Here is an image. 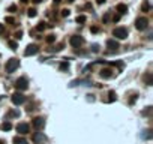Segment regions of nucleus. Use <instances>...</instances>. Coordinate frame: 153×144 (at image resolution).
<instances>
[{
	"label": "nucleus",
	"instance_id": "34",
	"mask_svg": "<svg viewBox=\"0 0 153 144\" xmlns=\"http://www.w3.org/2000/svg\"><path fill=\"white\" fill-rule=\"evenodd\" d=\"M0 33H3V24L0 23Z\"/></svg>",
	"mask_w": 153,
	"mask_h": 144
},
{
	"label": "nucleus",
	"instance_id": "23",
	"mask_svg": "<svg viewBox=\"0 0 153 144\" xmlns=\"http://www.w3.org/2000/svg\"><path fill=\"white\" fill-rule=\"evenodd\" d=\"M149 9H150V3H149V2H146V3L143 5V11L146 12V11H149Z\"/></svg>",
	"mask_w": 153,
	"mask_h": 144
},
{
	"label": "nucleus",
	"instance_id": "22",
	"mask_svg": "<svg viewBox=\"0 0 153 144\" xmlns=\"http://www.w3.org/2000/svg\"><path fill=\"white\" fill-rule=\"evenodd\" d=\"M47 42H48V44H53V42H56V36H54V35H50V36L47 38Z\"/></svg>",
	"mask_w": 153,
	"mask_h": 144
},
{
	"label": "nucleus",
	"instance_id": "25",
	"mask_svg": "<svg viewBox=\"0 0 153 144\" xmlns=\"http://www.w3.org/2000/svg\"><path fill=\"white\" fill-rule=\"evenodd\" d=\"M5 21H6V23H9V24H12V23H15V20H14L12 17H6V18H5Z\"/></svg>",
	"mask_w": 153,
	"mask_h": 144
},
{
	"label": "nucleus",
	"instance_id": "12",
	"mask_svg": "<svg viewBox=\"0 0 153 144\" xmlns=\"http://www.w3.org/2000/svg\"><path fill=\"white\" fill-rule=\"evenodd\" d=\"M117 11H119V14H120V15H123V14H126V12H128V6H126V5H123V3H119V5H117Z\"/></svg>",
	"mask_w": 153,
	"mask_h": 144
},
{
	"label": "nucleus",
	"instance_id": "11",
	"mask_svg": "<svg viewBox=\"0 0 153 144\" xmlns=\"http://www.w3.org/2000/svg\"><path fill=\"white\" fill-rule=\"evenodd\" d=\"M107 45H108V48H110V50H113V51H116V50L120 47V45H119V42H117V41H114V39H110V41L107 42Z\"/></svg>",
	"mask_w": 153,
	"mask_h": 144
},
{
	"label": "nucleus",
	"instance_id": "4",
	"mask_svg": "<svg viewBox=\"0 0 153 144\" xmlns=\"http://www.w3.org/2000/svg\"><path fill=\"white\" fill-rule=\"evenodd\" d=\"M147 26H149V20H147L146 17H140V18H137V21H135V27H137L138 30H146Z\"/></svg>",
	"mask_w": 153,
	"mask_h": 144
},
{
	"label": "nucleus",
	"instance_id": "14",
	"mask_svg": "<svg viewBox=\"0 0 153 144\" xmlns=\"http://www.w3.org/2000/svg\"><path fill=\"white\" fill-rule=\"evenodd\" d=\"M14 143L15 144H27V140L26 138H21V137H15L14 138Z\"/></svg>",
	"mask_w": 153,
	"mask_h": 144
},
{
	"label": "nucleus",
	"instance_id": "32",
	"mask_svg": "<svg viewBox=\"0 0 153 144\" xmlns=\"http://www.w3.org/2000/svg\"><path fill=\"white\" fill-rule=\"evenodd\" d=\"M108 20H110V15H108V14H107V15H105V17H104V23H108Z\"/></svg>",
	"mask_w": 153,
	"mask_h": 144
},
{
	"label": "nucleus",
	"instance_id": "29",
	"mask_svg": "<svg viewBox=\"0 0 153 144\" xmlns=\"http://www.w3.org/2000/svg\"><path fill=\"white\" fill-rule=\"evenodd\" d=\"M92 51H93V53H98V51H99V45H96V44H95V45L92 47Z\"/></svg>",
	"mask_w": 153,
	"mask_h": 144
},
{
	"label": "nucleus",
	"instance_id": "9",
	"mask_svg": "<svg viewBox=\"0 0 153 144\" xmlns=\"http://www.w3.org/2000/svg\"><path fill=\"white\" fill-rule=\"evenodd\" d=\"M29 131H30V126H29L27 123H18V125H17V132H18V134L26 135Z\"/></svg>",
	"mask_w": 153,
	"mask_h": 144
},
{
	"label": "nucleus",
	"instance_id": "27",
	"mask_svg": "<svg viewBox=\"0 0 153 144\" xmlns=\"http://www.w3.org/2000/svg\"><path fill=\"white\" fill-rule=\"evenodd\" d=\"M15 38H17V39H21V38H23V32H21V30H18V32L15 33Z\"/></svg>",
	"mask_w": 153,
	"mask_h": 144
},
{
	"label": "nucleus",
	"instance_id": "18",
	"mask_svg": "<svg viewBox=\"0 0 153 144\" xmlns=\"http://www.w3.org/2000/svg\"><path fill=\"white\" fill-rule=\"evenodd\" d=\"M8 45L11 47V50H17V48H18V44H17L15 41H9V42H8Z\"/></svg>",
	"mask_w": 153,
	"mask_h": 144
},
{
	"label": "nucleus",
	"instance_id": "38",
	"mask_svg": "<svg viewBox=\"0 0 153 144\" xmlns=\"http://www.w3.org/2000/svg\"><path fill=\"white\" fill-rule=\"evenodd\" d=\"M66 2H68V3H72V2H74V0H66Z\"/></svg>",
	"mask_w": 153,
	"mask_h": 144
},
{
	"label": "nucleus",
	"instance_id": "31",
	"mask_svg": "<svg viewBox=\"0 0 153 144\" xmlns=\"http://www.w3.org/2000/svg\"><path fill=\"white\" fill-rule=\"evenodd\" d=\"M119 20H120V15H114V17H113V21H114V23H119Z\"/></svg>",
	"mask_w": 153,
	"mask_h": 144
},
{
	"label": "nucleus",
	"instance_id": "16",
	"mask_svg": "<svg viewBox=\"0 0 153 144\" xmlns=\"http://www.w3.org/2000/svg\"><path fill=\"white\" fill-rule=\"evenodd\" d=\"M75 21H77L78 24H84V23L87 21V18H86L84 15H80V17H77V20H75Z\"/></svg>",
	"mask_w": 153,
	"mask_h": 144
},
{
	"label": "nucleus",
	"instance_id": "33",
	"mask_svg": "<svg viewBox=\"0 0 153 144\" xmlns=\"http://www.w3.org/2000/svg\"><path fill=\"white\" fill-rule=\"evenodd\" d=\"M96 3H98V5H104V3H105V0H96Z\"/></svg>",
	"mask_w": 153,
	"mask_h": 144
},
{
	"label": "nucleus",
	"instance_id": "20",
	"mask_svg": "<svg viewBox=\"0 0 153 144\" xmlns=\"http://www.w3.org/2000/svg\"><path fill=\"white\" fill-rule=\"evenodd\" d=\"M60 69H62V71H68V69H69V63H68V62L60 63Z\"/></svg>",
	"mask_w": 153,
	"mask_h": 144
},
{
	"label": "nucleus",
	"instance_id": "21",
	"mask_svg": "<svg viewBox=\"0 0 153 144\" xmlns=\"http://www.w3.org/2000/svg\"><path fill=\"white\" fill-rule=\"evenodd\" d=\"M45 27H47V24H45V23H44V21H42V23H39V24H38V30H39V32H42V30H45Z\"/></svg>",
	"mask_w": 153,
	"mask_h": 144
},
{
	"label": "nucleus",
	"instance_id": "10",
	"mask_svg": "<svg viewBox=\"0 0 153 144\" xmlns=\"http://www.w3.org/2000/svg\"><path fill=\"white\" fill-rule=\"evenodd\" d=\"M33 126L39 131V129H42L44 126H45V120H44V117H35L33 119Z\"/></svg>",
	"mask_w": 153,
	"mask_h": 144
},
{
	"label": "nucleus",
	"instance_id": "35",
	"mask_svg": "<svg viewBox=\"0 0 153 144\" xmlns=\"http://www.w3.org/2000/svg\"><path fill=\"white\" fill-rule=\"evenodd\" d=\"M33 2H35V3H41L42 0H33Z\"/></svg>",
	"mask_w": 153,
	"mask_h": 144
},
{
	"label": "nucleus",
	"instance_id": "7",
	"mask_svg": "<svg viewBox=\"0 0 153 144\" xmlns=\"http://www.w3.org/2000/svg\"><path fill=\"white\" fill-rule=\"evenodd\" d=\"M83 44H84V38H83V36L75 35V36L71 38V45H72L74 48H78V47H81Z\"/></svg>",
	"mask_w": 153,
	"mask_h": 144
},
{
	"label": "nucleus",
	"instance_id": "8",
	"mask_svg": "<svg viewBox=\"0 0 153 144\" xmlns=\"http://www.w3.org/2000/svg\"><path fill=\"white\" fill-rule=\"evenodd\" d=\"M33 143L35 144H45L47 143V135L44 132H36L33 135Z\"/></svg>",
	"mask_w": 153,
	"mask_h": 144
},
{
	"label": "nucleus",
	"instance_id": "13",
	"mask_svg": "<svg viewBox=\"0 0 153 144\" xmlns=\"http://www.w3.org/2000/svg\"><path fill=\"white\" fill-rule=\"evenodd\" d=\"M99 75H101L102 78H105V80H107V78H111V71H110V69H102V71L99 72Z\"/></svg>",
	"mask_w": 153,
	"mask_h": 144
},
{
	"label": "nucleus",
	"instance_id": "17",
	"mask_svg": "<svg viewBox=\"0 0 153 144\" xmlns=\"http://www.w3.org/2000/svg\"><path fill=\"white\" fill-rule=\"evenodd\" d=\"M27 15H29L30 18H33V17H36V9H35V8H32V9H29V11H27Z\"/></svg>",
	"mask_w": 153,
	"mask_h": 144
},
{
	"label": "nucleus",
	"instance_id": "6",
	"mask_svg": "<svg viewBox=\"0 0 153 144\" xmlns=\"http://www.w3.org/2000/svg\"><path fill=\"white\" fill-rule=\"evenodd\" d=\"M11 99H12V104L14 105H23L26 102V98H24L23 93H14Z\"/></svg>",
	"mask_w": 153,
	"mask_h": 144
},
{
	"label": "nucleus",
	"instance_id": "19",
	"mask_svg": "<svg viewBox=\"0 0 153 144\" xmlns=\"http://www.w3.org/2000/svg\"><path fill=\"white\" fill-rule=\"evenodd\" d=\"M108 96H110V102H114L116 101V92H113V90H110V93H108Z\"/></svg>",
	"mask_w": 153,
	"mask_h": 144
},
{
	"label": "nucleus",
	"instance_id": "5",
	"mask_svg": "<svg viewBox=\"0 0 153 144\" xmlns=\"http://www.w3.org/2000/svg\"><path fill=\"white\" fill-rule=\"evenodd\" d=\"M38 53H39V45L30 44V45H27V48H26V51H24V56L29 57V56H35V54H38Z\"/></svg>",
	"mask_w": 153,
	"mask_h": 144
},
{
	"label": "nucleus",
	"instance_id": "1",
	"mask_svg": "<svg viewBox=\"0 0 153 144\" xmlns=\"http://www.w3.org/2000/svg\"><path fill=\"white\" fill-rule=\"evenodd\" d=\"M18 66H20V60L18 59H9L6 62V65H5V69H6L8 74H12V72H15V69Z\"/></svg>",
	"mask_w": 153,
	"mask_h": 144
},
{
	"label": "nucleus",
	"instance_id": "3",
	"mask_svg": "<svg viewBox=\"0 0 153 144\" xmlns=\"http://www.w3.org/2000/svg\"><path fill=\"white\" fill-rule=\"evenodd\" d=\"M27 87H29V80L26 78V77H20L17 81H15V89H18V90H27Z\"/></svg>",
	"mask_w": 153,
	"mask_h": 144
},
{
	"label": "nucleus",
	"instance_id": "15",
	"mask_svg": "<svg viewBox=\"0 0 153 144\" xmlns=\"http://www.w3.org/2000/svg\"><path fill=\"white\" fill-rule=\"evenodd\" d=\"M2 129H3V131H11V129H12V125H11V122H5V123L2 125Z\"/></svg>",
	"mask_w": 153,
	"mask_h": 144
},
{
	"label": "nucleus",
	"instance_id": "37",
	"mask_svg": "<svg viewBox=\"0 0 153 144\" xmlns=\"http://www.w3.org/2000/svg\"><path fill=\"white\" fill-rule=\"evenodd\" d=\"M54 3H60V0H54Z\"/></svg>",
	"mask_w": 153,
	"mask_h": 144
},
{
	"label": "nucleus",
	"instance_id": "26",
	"mask_svg": "<svg viewBox=\"0 0 153 144\" xmlns=\"http://www.w3.org/2000/svg\"><path fill=\"white\" fill-rule=\"evenodd\" d=\"M90 32H92V33H98V32H99V29H98L96 26H92V27H90Z\"/></svg>",
	"mask_w": 153,
	"mask_h": 144
},
{
	"label": "nucleus",
	"instance_id": "24",
	"mask_svg": "<svg viewBox=\"0 0 153 144\" xmlns=\"http://www.w3.org/2000/svg\"><path fill=\"white\" fill-rule=\"evenodd\" d=\"M69 14H71V11H69V9H63V11H62V17H68Z\"/></svg>",
	"mask_w": 153,
	"mask_h": 144
},
{
	"label": "nucleus",
	"instance_id": "2",
	"mask_svg": "<svg viewBox=\"0 0 153 144\" xmlns=\"http://www.w3.org/2000/svg\"><path fill=\"white\" fill-rule=\"evenodd\" d=\"M113 36L116 39H126L128 38V30L125 27H116L113 30Z\"/></svg>",
	"mask_w": 153,
	"mask_h": 144
},
{
	"label": "nucleus",
	"instance_id": "36",
	"mask_svg": "<svg viewBox=\"0 0 153 144\" xmlns=\"http://www.w3.org/2000/svg\"><path fill=\"white\" fill-rule=\"evenodd\" d=\"M21 2H23V3H29L30 0H21Z\"/></svg>",
	"mask_w": 153,
	"mask_h": 144
},
{
	"label": "nucleus",
	"instance_id": "30",
	"mask_svg": "<svg viewBox=\"0 0 153 144\" xmlns=\"http://www.w3.org/2000/svg\"><path fill=\"white\" fill-rule=\"evenodd\" d=\"M9 12H14V11H17V6L15 5H12V6H9V9H8Z\"/></svg>",
	"mask_w": 153,
	"mask_h": 144
},
{
	"label": "nucleus",
	"instance_id": "28",
	"mask_svg": "<svg viewBox=\"0 0 153 144\" xmlns=\"http://www.w3.org/2000/svg\"><path fill=\"white\" fill-rule=\"evenodd\" d=\"M62 48H65V44H59V45H57V47L54 48V51H60Z\"/></svg>",
	"mask_w": 153,
	"mask_h": 144
}]
</instances>
